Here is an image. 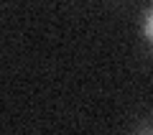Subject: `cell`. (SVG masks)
I'll list each match as a JSON object with an SVG mask.
<instances>
[{
    "label": "cell",
    "mask_w": 153,
    "mask_h": 135,
    "mask_svg": "<svg viewBox=\"0 0 153 135\" xmlns=\"http://www.w3.org/2000/svg\"><path fill=\"white\" fill-rule=\"evenodd\" d=\"M143 38H146L148 51L153 56V5H148L146 13H143Z\"/></svg>",
    "instance_id": "cell-1"
},
{
    "label": "cell",
    "mask_w": 153,
    "mask_h": 135,
    "mask_svg": "<svg viewBox=\"0 0 153 135\" xmlns=\"http://www.w3.org/2000/svg\"><path fill=\"white\" fill-rule=\"evenodd\" d=\"M135 135H153V125H143V128H138Z\"/></svg>",
    "instance_id": "cell-2"
}]
</instances>
